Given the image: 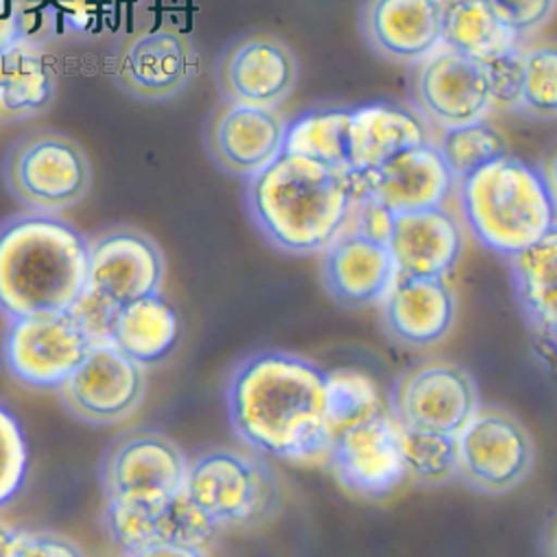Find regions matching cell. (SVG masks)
I'll return each mask as SVG.
<instances>
[{
	"instance_id": "obj_25",
	"label": "cell",
	"mask_w": 557,
	"mask_h": 557,
	"mask_svg": "<svg viewBox=\"0 0 557 557\" xmlns=\"http://www.w3.org/2000/svg\"><path fill=\"white\" fill-rule=\"evenodd\" d=\"M180 313L162 294L119 309L110 331V344L145 370L166 363L180 348Z\"/></svg>"
},
{
	"instance_id": "obj_8",
	"label": "cell",
	"mask_w": 557,
	"mask_h": 557,
	"mask_svg": "<svg viewBox=\"0 0 557 557\" xmlns=\"http://www.w3.org/2000/svg\"><path fill=\"white\" fill-rule=\"evenodd\" d=\"M188 457L158 431H129L116 437L101 461L106 503L156 507L184 492Z\"/></svg>"
},
{
	"instance_id": "obj_21",
	"label": "cell",
	"mask_w": 557,
	"mask_h": 557,
	"mask_svg": "<svg viewBox=\"0 0 557 557\" xmlns=\"http://www.w3.org/2000/svg\"><path fill=\"white\" fill-rule=\"evenodd\" d=\"M379 309L387 337L413 350L437 346L457 322V296L446 277L398 275Z\"/></svg>"
},
{
	"instance_id": "obj_42",
	"label": "cell",
	"mask_w": 557,
	"mask_h": 557,
	"mask_svg": "<svg viewBox=\"0 0 557 557\" xmlns=\"http://www.w3.org/2000/svg\"><path fill=\"white\" fill-rule=\"evenodd\" d=\"M540 171L544 175V182H546L550 197L555 201V208H557V145H553V149L546 153Z\"/></svg>"
},
{
	"instance_id": "obj_19",
	"label": "cell",
	"mask_w": 557,
	"mask_h": 557,
	"mask_svg": "<svg viewBox=\"0 0 557 557\" xmlns=\"http://www.w3.org/2000/svg\"><path fill=\"white\" fill-rule=\"evenodd\" d=\"M357 173L361 197H372L392 214L446 206L457 182L435 143L403 151L379 169Z\"/></svg>"
},
{
	"instance_id": "obj_29",
	"label": "cell",
	"mask_w": 557,
	"mask_h": 557,
	"mask_svg": "<svg viewBox=\"0 0 557 557\" xmlns=\"http://www.w3.org/2000/svg\"><path fill=\"white\" fill-rule=\"evenodd\" d=\"M350 116L346 108H318L287 123L285 153L305 156L331 166H348Z\"/></svg>"
},
{
	"instance_id": "obj_38",
	"label": "cell",
	"mask_w": 557,
	"mask_h": 557,
	"mask_svg": "<svg viewBox=\"0 0 557 557\" xmlns=\"http://www.w3.org/2000/svg\"><path fill=\"white\" fill-rule=\"evenodd\" d=\"M18 557H86L84 548L55 531H25Z\"/></svg>"
},
{
	"instance_id": "obj_14",
	"label": "cell",
	"mask_w": 557,
	"mask_h": 557,
	"mask_svg": "<svg viewBox=\"0 0 557 557\" xmlns=\"http://www.w3.org/2000/svg\"><path fill=\"white\" fill-rule=\"evenodd\" d=\"M411 92L416 112L444 129L481 121L490 112L481 62L446 47L416 64Z\"/></svg>"
},
{
	"instance_id": "obj_18",
	"label": "cell",
	"mask_w": 557,
	"mask_h": 557,
	"mask_svg": "<svg viewBox=\"0 0 557 557\" xmlns=\"http://www.w3.org/2000/svg\"><path fill=\"white\" fill-rule=\"evenodd\" d=\"M398 277L385 240L346 230L322 251L326 294L346 309L379 307Z\"/></svg>"
},
{
	"instance_id": "obj_35",
	"label": "cell",
	"mask_w": 557,
	"mask_h": 557,
	"mask_svg": "<svg viewBox=\"0 0 557 557\" xmlns=\"http://www.w3.org/2000/svg\"><path fill=\"white\" fill-rule=\"evenodd\" d=\"M483 77L490 95V110L520 112L522 84H524V58L522 47H513L494 58L481 60Z\"/></svg>"
},
{
	"instance_id": "obj_5",
	"label": "cell",
	"mask_w": 557,
	"mask_h": 557,
	"mask_svg": "<svg viewBox=\"0 0 557 557\" xmlns=\"http://www.w3.org/2000/svg\"><path fill=\"white\" fill-rule=\"evenodd\" d=\"M184 490L221 529L260 527L283 505L281 476L253 450H203L188 459Z\"/></svg>"
},
{
	"instance_id": "obj_15",
	"label": "cell",
	"mask_w": 557,
	"mask_h": 557,
	"mask_svg": "<svg viewBox=\"0 0 557 557\" xmlns=\"http://www.w3.org/2000/svg\"><path fill=\"white\" fill-rule=\"evenodd\" d=\"M300 64L294 49L271 34H251L234 42L219 66V86L227 101L277 108L296 90Z\"/></svg>"
},
{
	"instance_id": "obj_32",
	"label": "cell",
	"mask_w": 557,
	"mask_h": 557,
	"mask_svg": "<svg viewBox=\"0 0 557 557\" xmlns=\"http://www.w3.org/2000/svg\"><path fill=\"white\" fill-rule=\"evenodd\" d=\"M524 84L522 106L531 119L557 121V42L542 40L522 47Z\"/></svg>"
},
{
	"instance_id": "obj_11",
	"label": "cell",
	"mask_w": 557,
	"mask_h": 557,
	"mask_svg": "<svg viewBox=\"0 0 557 557\" xmlns=\"http://www.w3.org/2000/svg\"><path fill=\"white\" fill-rule=\"evenodd\" d=\"M164 275L160 245L136 227H114L88 240L84 294L112 311L160 294Z\"/></svg>"
},
{
	"instance_id": "obj_33",
	"label": "cell",
	"mask_w": 557,
	"mask_h": 557,
	"mask_svg": "<svg viewBox=\"0 0 557 557\" xmlns=\"http://www.w3.org/2000/svg\"><path fill=\"white\" fill-rule=\"evenodd\" d=\"M385 407L376 383L357 370L329 372V416L333 431L366 420Z\"/></svg>"
},
{
	"instance_id": "obj_36",
	"label": "cell",
	"mask_w": 557,
	"mask_h": 557,
	"mask_svg": "<svg viewBox=\"0 0 557 557\" xmlns=\"http://www.w3.org/2000/svg\"><path fill=\"white\" fill-rule=\"evenodd\" d=\"M36 14L62 32H97L108 18L114 0H29Z\"/></svg>"
},
{
	"instance_id": "obj_16",
	"label": "cell",
	"mask_w": 557,
	"mask_h": 557,
	"mask_svg": "<svg viewBox=\"0 0 557 557\" xmlns=\"http://www.w3.org/2000/svg\"><path fill=\"white\" fill-rule=\"evenodd\" d=\"M103 527L123 555L151 544L208 548L221 531V527L190 500L186 490L156 507L106 503Z\"/></svg>"
},
{
	"instance_id": "obj_10",
	"label": "cell",
	"mask_w": 557,
	"mask_h": 557,
	"mask_svg": "<svg viewBox=\"0 0 557 557\" xmlns=\"http://www.w3.org/2000/svg\"><path fill=\"white\" fill-rule=\"evenodd\" d=\"M479 407L481 398L472 374L446 359L409 368L392 392V416L403 429L459 435Z\"/></svg>"
},
{
	"instance_id": "obj_22",
	"label": "cell",
	"mask_w": 557,
	"mask_h": 557,
	"mask_svg": "<svg viewBox=\"0 0 557 557\" xmlns=\"http://www.w3.org/2000/svg\"><path fill=\"white\" fill-rule=\"evenodd\" d=\"M396 271L405 277H448L466 247L461 221L446 206L396 214L387 238Z\"/></svg>"
},
{
	"instance_id": "obj_24",
	"label": "cell",
	"mask_w": 557,
	"mask_h": 557,
	"mask_svg": "<svg viewBox=\"0 0 557 557\" xmlns=\"http://www.w3.org/2000/svg\"><path fill=\"white\" fill-rule=\"evenodd\" d=\"M426 143H431V134L416 110L392 103L361 106L350 116L348 166L366 173Z\"/></svg>"
},
{
	"instance_id": "obj_37",
	"label": "cell",
	"mask_w": 557,
	"mask_h": 557,
	"mask_svg": "<svg viewBox=\"0 0 557 557\" xmlns=\"http://www.w3.org/2000/svg\"><path fill=\"white\" fill-rule=\"evenodd\" d=\"M498 21L518 38L540 32L555 14L557 0H487Z\"/></svg>"
},
{
	"instance_id": "obj_2",
	"label": "cell",
	"mask_w": 557,
	"mask_h": 557,
	"mask_svg": "<svg viewBox=\"0 0 557 557\" xmlns=\"http://www.w3.org/2000/svg\"><path fill=\"white\" fill-rule=\"evenodd\" d=\"M361 199L357 173L281 153L249 177L247 210L262 238L292 256L322 253L339 238Z\"/></svg>"
},
{
	"instance_id": "obj_39",
	"label": "cell",
	"mask_w": 557,
	"mask_h": 557,
	"mask_svg": "<svg viewBox=\"0 0 557 557\" xmlns=\"http://www.w3.org/2000/svg\"><path fill=\"white\" fill-rule=\"evenodd\" d=\"M25 38L18 0H0V53Z\"/></svg>"
},
{
	"instance_id": "obj_34",
	"label": "cell",
	"mask_w": 557,
	"mask_h": 557,
	"mask_svg": "<svg viewBox=\"0 0 557 557\" xmlns=\"http://www.w3.org/2000/svg\"><path fill=\"white\" fill-rule=\"evenodd\" d=\"M29 474V444L16 413L0 403V509L18 498Z\"/></svg>"
},
{
	"instance_id": "obj_4",
	"label": "cell",
	"mask_w": 557,
	"mask_h": 557,
	"mask_svg": "<svg viewBox=\"0 0 557 557\" xmlns=\"http://www.w3.org/2000/svg\"><path fill=\"white\" fill-rule=\"evenodd\" d=\"M457 190L474 240L503 258L557 227V208L542 171L509 153L457 182Z\"/></svg>"
},
{
	"instance_id": "obj_7",
	"label": "cell",
	"mask_w": 557,
	"mask_h": 557,
	"mask_svg": "<svg viewBox=\"0 0 557 557\" xmlns=\"http://www.w3.org/2000/svg\"><path fill=\"white\" fill-rule=\"evenodd\" d=\"M95 342L71 311L8 320L0 361L32 389L58 392L82 366Z\"/></svg>"
},
{
	"instance_id": "obj_30",
	"label": "cell",
	"mask_w": 557,
	"mask_h": 557,
	"mask_svg": "<svg viewBox=\"0 0 557 557\" xmlns=\"http://www.w3.org/2000/svg\"><path fill=\"white\" fill-rule=\"evenodd\" d=\"M400 448L407 479L424 487H440L459 479L457 435L400 426Z\"/></svg>"
},
{
	"instance_id": "obj_13",
	"label": "cell",
	"mask_w": 557,
	"mask_h": 557,
	"mask_svg": "<svg viewBox=\"0 0 557 557\" xmlns=\"http://www.w3.org/2000/svg\"><path fill=\"white\" fill-rule=\"evenodd\" d=\"M145 368L114 344H95L82 366L58 389L64 407L86 424L110 426L129 420L143 405Z\"/></svg>"
},
{
	"instance_id": "obj_23",
	"label": "cell",
	"mask_w": 557,
	"mask_h": 557,
	"mask_svg": "<svg viewBox=\"0 0 557 557\" xmlns=\"http://www.w3.org/2000/svg\"><path fill=\"white\" fill-rule=\"evenodd\" d=\"M197 73V53L177 32L156 29L125 49L119 79L127 92L145 101L177 97Z\"/></svg>"
},
{
	"instance_id": "obj_40",
	"label": "cell",
	"mask_w": 557,
	"mask_h": 557,
	"mask_svg": "<svg viewBox=\"0 0 557 557\" xmlns=\"http://www.w3.org/2000/svg\"><path fill=\"white\" fill-rule=\"evenodd\" d=\"M125 557H208L206 548L182 546V544H151L140 550L127 553Z\"/></svg>"
},
{
	"instance_id": "obj_43",
	"label": "cell",
	"mask_w": 557,
	"mask_h": 557,
	"mask_svg": "<svg viewBox=\"0 0 557 557\" xmlns=\"http://www.w3.org/2000/svg\"><path fill=\"white\" fill-rule=\"evenodd\" d=\"M542 555L557 557V511L548 516L542 529Z\"/></svg>"
},
{
	"instance_id": "obj_27",
	"label": "cell",
	"mask_w": 557,
	"mask_h": 557,
	"mask_svg": "<svg viewBox=\"0 0 557 557\" xmlns=\"http://www.w3.org/2000/svg\"><path fill=\"white\" fill-rule=\"evenodd\" d=\"M55 95V77L47 58L29 40L0 53V112L23 119L45 112Z\"/></svg>"
},
{
	"instance_id": "obj_28",
	"label": "cell",
	"mask_w": 557,
	"mask_h": 557,
	"mask_svg": "<svg viewBox=\"0 0 557 557\" xmlns=\"http://www.w3.org/2000/svg\"><path fill=\"white\" fill-rule=\"evenodd\" d=\"M518 45L487 0H444L442 47L481 62Z\"/></svg>"
},
{
	"instance_id": "obj_9",
	"label": "cell",
	"mask_w": 557,
	"mask_h": 557,
	"mask_svg": "<svg viewBox=\"0 0 557 557\" xmlns=\"http://www.w3.org/2000/svg\"><path fill=\"white\" fill-rule=\"evenodd\" d=\"M459 479L483 494L520 487L535 466V444L527 426L509 411L479 407L457 435Z\"/></svg>"
},
{
	"instance_id": "obj_20",
	"label": "cell",
	"mask_w": 557,
	"mask_h": 557,
	"mask_svg": "<svg viewBox=\"0 0 557 557\" xmlns=\"http://www.w3.org/2000/svg\"><path fill=\"white\" fill-rule=\"evenodd\" d=\"M359 27L379 58L418 64L442 47L444 0H363Z\"/></svg>"
},
{
	"instance_id": "obj_3",
	"label": "cell",
	"mask_w": 557,
	"mask_h": 557,
	"mask_svg": "<svg viewBox=\"0 0 557 557\" xmlns=\"http://www.w3.org/2000/svg\"><path fill=\"white\" fill-rule=\"evenodd\" d=\"M86 273L88 238L66 219L29 210L0 223V315L71 311Z\"/></svg>"
},
{
	"instance_id": "obj_12",
	"label": "cell",
	"mask_w": 557,
	"mask_h": 557,
	"mask_svg": "<svg viewBox=\"0 0 557 557\" xmlns=\"http://www.w3.org/2000/svg\"><path fill=\"white\" fill-rule=\"evenodd\" d=\"M326 463L355 496L381 500L394 494L407 481L400 424L392 411L383 409L333 431Z\"/></svg>"
},
{
	"instance_id": "obj_6",
	"label": "cell",
	"mask_w": 557,
	"mask_h": 557,
	"mask_svg": "<svg viewBox=\"0 0 557 557\" xmlns=\"http://www.w3.org/2000/svg\"><path fill=\"white\" fill-rule=\"evenodd\" d=\"M5 180L14 197L34 212L58 214L90 190V162L84 149L58 132L25 136L8 156Z\"/></svg>"
},
{
	"instance_id": "obj_1",
	"label": "cell",
	"mask_w": 557,
	"mask_h": 557,
	"mask_svg": "<svg viewBox=\"0 0 557 557\" xmlns=\"http://www.w3.org/2000/svg\"><path fill=\"white\" fill-rule=\"evenodd\" d=\"M225 407L234 435L249 450L292 463L326 461L329 372L315 361L285 350L245 357L227 379Z\"/></svg>"
},
{
	"instance_id": "obj_31",
	"label": "cell",
	"mask_w": 557,
	"mask_h": 557,
	"mask_svg": "<svg viewBox=\"0 0 557 557\" xmlns=\"http://www.w3.org/2000/svg\"><path fill=\"white\" fill-rule=\"evenodd\" d=\"M435 145L455 182L466 180L470 173L507 153L505 136L485 119L446 127Z\"/></svg>"
},
{
	"instance_id": "obj_17",
	"label": "cell",
	"mask_w": 557,
	"mask_h": 557,
	"mask_svg": "<svg viewBox=\"0 0 557 557\" xmlns=\"http://www.w3.org/2000/svg\"><path fill=\"white\" fill-rule=\"evenodd\" d=\"M285 136L277 108L227 101L210 121L208 151L219 169L249 180L285 151Z\"/></svg>"
},
{
	"instance_id": "obj_41",
	"label": "cell",
	"mask_w": 557,
	"mask_h": 557,
	"mask_svg": "<svg viewBox=\"0 0 557 557\" xmlns=\"http://www.w3.org/2000/svg\"><path fill=\"white\" fill-rule=\"evenodd\" d=\"M23 533L16 527L0 520V557H18Z\"/></svg>"
},
{
	"instance_id": "obj_26",
	"label": "cell",
	"mask_w": 557,
	"mask_h": 557,
	"mask_svg": "<svg viewBox=\"0 0 557 557\" xmlns=\"http://www.w3.org/2000/svg\"><path fill=\"white\" fill-rule=\"evenodd\" d=\"M507 260L527 322L557 346V227Z\"/></svg>"
}]
</instances>
